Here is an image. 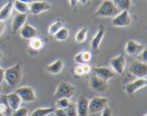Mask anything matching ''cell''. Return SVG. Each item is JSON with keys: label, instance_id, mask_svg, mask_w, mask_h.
Returning a JSON list of instances; mask_svg holds the SVG:
<instances>
[{"label": "cell", "instance_id": "ac0fdd59", "mask_svg": "<svg viewBox=\"0 0 147 116\" xmlns=\"http://www.w3.org/2000/svg\"><path fill=\"white\" fill-rule=\"evenodd\" d=\"M63 62L61 60H57L51 64L46 66V71L52 74H57L62 72L63 69Z\"/></svg>", "mask_w": 147, "mask_h": 116}, {"label": "cell", "instance_id": "8d00e7d4", "mask_svg": "<svg viewBox=\"0 0 147 116\" xmlns=\"http://www.w3.org/2000/svg\"><path fill=\"white\" fill-rule=\"evenodd\" d=\"M101 116H111V112L109 107H106L104 110L102 111Z\"/></svg>", "mask_w": 147, "mask_h": 116}, {"label": "cell", "instance_id": "4316f807", "mask_svg": "<svg viewBox=\"0 0 147 116\" xmlns=\"http://www.w3.org/2000/svg\"><path fill=\"white\" fill-rule=\"evenodd\" d=\"M68 30L66 28H64V27L60 29L56 34H54V37L55 38V40H58V41H65V40H66L68 38Z\"/></svg>", "mask_w": 147, "mask_h": 116}, {"label": "cell", "instance_id": "5bb4252c", "mask_svg": "<svg viewBox=\"0 0 147 116\" xmlns=\"http://www.w3.org/2000/svg\"><path fill=\"white\" fill-rule=\"evenodd\" d=\"M20 30V35L24 40H31L32 39L35 38L37 36V30L30 24H24Z\"/></svg>", "mask_w": 147, "mask_h": 116}, {"label": "cell", "instance_id": "7402d4cb", "mask_svg": "<svg viewBox=\"0 0 147 116\" xmlns=\"http://www.w3.org/2000/svg\"><path fill=\"white\" fill-rule=\"evenodd\" d=\"M0 112L6 116H11V114H12L13 111L10 108L9 105L7 103L6 95L3 96L0 101Z\"/></svg>", "mask_w": 147, "mask_h": 116}, {"label": "cell", "instance_id": "52a82bcc", "mask_svg": "<svg viewBox=\"0 0 147 116\" xmlns=\"http://www.w3.org/2000/svg\"><path fill=\"white\" fill-rule=\"evenodd\" d=\"M131 17L129 15V10H123L120 11L112 20V24L115 27H127L131 24Z\"/></svg>", "mask_w": 147, "mask_h": 116}, {"label": "cell", "instance_id": "9a60e30c", "mask_svg": "<svg viewBox=\"0 0 147 116\" xmlns=\"http://www.w3.org/2000/svg\"><path fill=\"white\" fill-rule=\"evenodd\" d=\"M94 72L97 77L100 79H103L105 81H108L114 77L113 72L106 67H96L94 69Z\"/></svg>", "mask_w": 147, "mask_h": 116}, {"label": "cell", "instance_id": "f546056e", "mask_svg": "<svg viewBox=\"0 0 147 116\" xmlns=\"http://www.w3.org/2000/svg\"><path fill=\"white\" fill-rule=\"evenodd\" d=\"M64 110L67 116H78L76 105L74 103H70L69 105L65 109H64Z\"/></svg>", "mask_w": 147, "mask_h": 116}, {"label": "cell", "instance_id": "e575fe53", "mask_svg": "<svg viewBox=\"0 0 147 116\" xmlns=\"http://www.w3.org/2000/svg\"><path fill=\"white\" fill-rule=\"evenodd\" d=\"M55 116H67L63 109H58L55 110Z\"/></svg>", "mask_w": 147, "mask_h": 116}, {"label": "cell", "instance_id": "1f68e13d", "mask_svg": "<svg viewBox=\"0 0 147 116\" xmlns=\"http://www.w3.org/2000/svg\"><path fill=\"white\" fill-rule=\"evenodd\" d=\"M28 112V109L26 107H19L12 112L11 116H27Z\"/></svg>", "mask_w": 147, "mask_h": 116}, {"label": "cell", "instance_id": "8992f818", "mask_svg": "<svg viewBox=\"0 0 147 116\" xmlns=\"http://www.w3.org/2000/svg\"><path fill=\"white\" fill-rule=\"evenodd\" d=\"M15 93L20 96L22 101H24L25 103H32L36 99L34 89L29 86L20 87L15 90Z\"/></svg>", "mask_w": 147, "mask_h": 116}, {"label": "cell", "instance_id": "ee69618b", "mask_svg": "<svg viewBox=\"0 0 147 116\" xmlns=\"http://www.w3.org/2000/svg\"><path fill=\"white\" fill-rule=\"evenodd\" d=\"M0 116H6V115H4V114H2V113H1V112H0Z\"/></svg>", "mask_w": 147, "mask_h": 116}, {"label": "cell", "instance_id": "ba28073f", "mask_svg": "<svg viewBox=\"0 0 147 116\" xmlns=\"http://www.w3.org/2000/svg\"><path fill=\"white\" fill-rule=\"evenodd\" d=\"M144 49L145 45L144 44H139L134 40H129L126 43L125 50L129 55L136 57L139 53L142 52Z\"/></svg>", "mask_w": 147, "mask_h": 116}, {"label": "cell", "instance_id": "484cf974", "mask_svg": "<svg viewBox=\"0 0 147 116\" xmlns=\"http://www.w3.org/2000/svg\"><path fill=\"white\" fill-rule=\"evenodd\" d=\"M43 46H44V42L40 38L35 37L34 39H32L30 42V47L33 50L38 51L42 48Z\"/></svg>", "mask_w": 147, "mask_h": 116}, {"label": "cell", "instance_id": "83f0119b", "mask_svg": "<svg viewBox=\"0 0 147 116\" xmlns=\"http://www.w3.org/2000/svg\"><path fill=\"white\" fill-rule=\"evenodd\" d=\"M64 24H63V21H57L55 23H53V24L50 25V27H49L48 32L50 35H54L61 28H63Z\"/></svg>", "mask_w": 147, "mask_h": 116}, {"label": "cell", "instance_id": "2e32d148", "mask_svg": "<svg viewBox=\"0 0 147 116\" xmlns=\"http://www.w3.org/2000/svg\"><path fill=\"white\" fill-rule=\"evenodd\" d=\"M27 18V14H21L19 13L14 17L12 21L13 32L16 33L23 27L26 22Z\"/></svg>", "mask_w": 147, "mask_h": 116}, {"label": "cell", "instance_id": "d6986e66", "mask_svg": "<svg viewBox=\"0 0 147 116\" xmlns=\"http://www.w3.org/2000/svg\"><path fill=\"white\" fill-rule=\"evenodd\" d=\"M13 4L9 1L2 8L0 9V20L5 21L9 19L12 15L13 12Z\"/></svg>", "mask_w": 147, "mask_h": 116}, {"label": "cell", "instance_id": "d4e9b609", "mask_svg": "<svg viewBox=\"0 0 147 116\" xmlns=\"http://www.w3.org/2000/svg\"><path fill=\"white\" fill-rule=\"evenodd\" d=\"M55 111L53 107H45V108H37L32 113L31 116H47Z\"/></svg>", "mask_w": 147, "mask_h": 116}, {"label": "cell", "instance_id": "603a6c76", "mask_svg": "<svg viewBox=\"0 0 147 116\" xmlns=\"http://www.w3.org/2000/svg\"><path fill=\"white\" fill-rule=\"evenodd\" d=\"M28 4H27V3L22 2V1H19V0H15L14 4H13V7L19 13L27 14L30 11V7H29Z\"/></svg>", "mask_w": 147, "mask_h": 116}, {"label": "cell", "instance_id": "8fae6325", "mask_svg": "<svg viewBox=\"0 0 147 116\" xmlns=\"http://www.w3.org/2000/svg\"><path fill=\"white\" fill-rule=\"evenodd\" d=\"M51 9V5L47 1H35L32 2L30 6V11L34 15H37Z\"/></svg>", "mask_w": 147, "mask_h": 116}, {"label": "cell", "instance_id": "7bdbcfd3", "mask_svg": "<svg viewBox=\"0 0 147 116\" xmlns=\"http://www.w3.org/2000/svg\"><path fill=\"white\" fill-rule=\"evenodd\" d=\"M1 57H2V52H1V50H0V60L1 59Z\"/></svg>", "mask_w": 147, "mask_h": 116}, {"label": "cell", "instance_id": "ffe728a7", "mask_svg": "<svg viewBox=\"0 0 147 116\" xmlns=\"http://www.w3.org/2000/svg\"><path fill=\"white\" fill-rule=\"evenodd\" d=\"M91 53L89 51H83L76 54L74 57V60L77 64H88L91 60Z\"/></svg>", "mask_w": 147, "mask_h": 116}, {"label": "cell", "instance_id": "f35d334b", "mask_svg": "<svg viewBox=\"0 0 147 116\" xmlns=\"http://www.w3.org/2000/svg\"><path fill=\"white\" fill-rule=\"evenodd\" d=\"M4 30H5V23H4V21L0 20V37L3 34Z\"/></svg>", "mask_w": 147, "mask_h": 116}, {"label": "cell", "instance_id": "836d02e7", "mask_svg": "<svg viewBox=\"0 0 147 116\" xmlns=\"http://www.w3.org/2000/svg\"><path fill=\"white\" fill-rule=\"evenodd\" d=\"M74 71H75V73H76V75H78V76L84 75V72H83L82 64H80V65L77 66V67L75 68Z\"/></svg>", "mask_w": 147, "mask_h": 116}, {"label": "cell", "instance_id": "74e56055", "mask_svg": "<svg viewBox=\"0 0 147 116\" xmlns=\"http://www.w3.org/2000/svg\"><path fill=\"white\" fill-rule=\"evenodd\" d=\"M4 72H5V70L0 67V84L2 83V82L4 80Z\"/></svg>", "mask_w": 147, "mask_h": 116}, {"label": "cell", "instance_id": "3957f363", "mask_svg": "<svg viewBox=\"0 0 147 116\" xmlns=\"http://www.w3.org/2000/svg\"><path fill=\"white\" fill-rule=\"evenodd\" d=\"M76 93V87L71 84L67 82H62L59 84L55 93L54 98H67L70 99L73 97Z\"/></svg>", "mask_w": 147, "mask_h": 116}, {"label": "cell", "instance_id": "bcb514c9", "mask_svg": "<svg viewBox=\"0 0 147 116\" xmlns=\"http://www.w3.org/2000/svg\"><path fill=\"white\" fill-rule=\"evenodd\" d=\"M144 116H147V115H145Z\"/></svg>", "mask_w": 147, "mask_h": 116}, {"label": "cell", "instance_id": "d6a6232c", "mask_svg": "<svg viewBox=\"0 0 147 116\" xmlns=\"http://www.w3.org/2000/svg\"><path fill=\"white\" fill-rule=\"evenodd\" d=\"M137 60L142 62H147V50L145 48L141 53H139L137 56Z\"/></svg>", "mask_w": 147, "mask_h": 116}, {"label": "cell", "instance_id": "277c9868", "mask_svg": "<svg viewBox=\"0 0 147 116\" xmlns=\"http://www.w3.org/2000/svg\"><path fill=\"white\" fill-rule=\"evenodd\" d=\"M108 100L103 97H94L89 101L88 113L95 114L103 111L106 107Z\"/></svg>", "mask_w": 147, "mask_h": 116}, {"label": "cell", "instance_id": "4fadbf2b", "mask_svg": "<svg viewBox=\"0 0 147 116\" xmlns=\"http://www.w3.org/2000/svg\"><path fill=\"white\" fill-rule=\"evenodd\" d=\"M147 84V80L144 78H139L138 80L129 83L126 86V91L128 94L132 95L137 91L139 89L146 87Z\"/></svg>", "mask_w": 147, "mask_h": 116}, {"label": "cell", "instance_id": "44dd1931", "mask_svg": "<svg viewBox=\"0 0 147 116\" xmlns=\"http://www.w3.org/2000/svg\"><path fill=\"white\" fill-rule=\"evenodd\" d=\"M105 34V30L103 26H100L99 28L98 31L96 35L93 37L91 42V47L93 50H98V47L100 46V42H101L103 38V36Z\"/></svg>", "mask_w": 147, "mask_h": 116}, {"label": "cell", "instance_id": "f1b7e54d", "mask_svg": "<svg viewBox=\"0 0 147 116\" xmlns=\"http://www.w3.org/2000/svg\"><path fill=\"white\" fill-rule=\"evenodd\" d=\"M88 29L83 28L78 31V32L76 35V40L78 43H82L85 42L87 38Z\"/></svg>", "mask_w": 147, "mask_h": 116}, {"label": "cell", "instance_id": "7a4b0ae2", "mask_svg": "<svg viewBox=\"0 0 147 116\" xmlns=\"http://www.w3.org/2000/svg\"><path fill=\"white\" fill-rule=\"evenodd\" d=\"M120 11L113 4V1L111 0H105L95 12V14L100 17H114Z\"/></svg>", "mask_w": 147, "mask_h": 116}, {"label": "cell", "instance_id": "cb8c5ba5", "mask_svg": "<svg viewBox=\"0 0 147 116\" xmlns=\"http://www.w3.org/2000/svg\"><path fill=\"white\" fill-rule=\"evenodd\" d=\"M113 3L117 9L121 11L123 10H129L130 8L131 1V0H113Z\"/></svg>", "mask_w": 147, "mask_h": 116}, {"label": "cell", "instance_id": "d590c367", "mask_svg": "<svg viewBox=\"0 0 147 116\" xmlns=\"http://www.w3.org/2000/svg\"><path fill=\"white\" fill-rule=\"evenodd\" d=\"M82 67H83V72H84V74H88L91 70V67L88 64H82Z\"/></svg>", "mask_w": 147, "mask_h": 116}, {"label": "cell", "instance_id": "ab89813d", "mask_svg": "<svg viewBox=\"0 0 147 116\" xmlns=\"http://www.w3.org/2000/svg\"><path fill=\"white\" fill-rule=\"evenodd\" d=\"M79 0H69L70 1V4L72 7H75L77 6Z\"/></svg>", "mask_w": 147, "mask_h": 116}, {"label": "cell", "instance_id": "7c38bea8", "mask_svg": "<svg viewBox=\"0 0 147 116\" xmlns=\"http://www.w3.org/2000/svg\"><path fill=\"white\" fill-rule=\"evenodd\" d=\"M88 104L89 100L87 97L80 96L76 105L78 116H88Z\"/></svg>", "mask_w": 147, "mask_h": 116}, {"label": "cell", "instance_id": "5b68a950", "mask_svg": "<svg viewBox=\"0 0 147 116\" xmlns=\"http://www.w3.org/2000/svg\"><path fill=\"white\" fill-rule=\"evenodd\" d=\"M129 70L130 73L139 78H144L147 75V64L139 60L132 62Z\"/></svg>", "mask_w": 147, "mask_h": 116}, {"label": "cell", "instance_id": "b9f144b4", "mask_svg": "<svg viewBox=\"0 0 147 116\" xmlns=\"http://www.w3.org/2000/svg\"><path fill=\"white\" fill-rule=\"evenodd\" d=\"M79 1H80V3H81L82 4H83V5H86V4L88 3V0H79Z\"/></svg>", "mask_w": 147, "mask_h": 116}, {"label": "cell", "instance_id": "6da1fadb", "mask_svg": "<svg viewBox=\"0 0 147 116\" xmlns=\"http://www.w3.org/2000/svg\"><path fill=\"white\" fill-rule=\"evenodd\" d=\"M22 77V71L19 64H15L12 67L5 70L4 80L9 87H14L20 82Z\"/></svg>", "mask_w": 147, "mask_h": 116}, {"label": "cell", "instance_id": "f6af8a7d", "mask_svg": "<svg viewBox=\"0 0 147 116\" xmlns=\"http://www.w3.org/2000/svg\"><path fill=\"white\" fill-rule=\"evenodd\" d=\"M1 84H0V93H1Z\"/></svg>", "mask_w": 147, "mask_h": 116}, {"label": "cell", "instance_id": "e0dca14e", "mask_svg": "<svg viewBox=\"0 0 147 116\" xmlns=\"http://www.w3.org/2000/svg\"><path fill=\"white\" fill-rule=\"evenodd\" d=\"M6 97H7V103H8L9 105L10 108L12 110V111H14L20 107L22 100L20 96L15 92L7 95H6Z\"/></svg>", "mask_w": 147, "mask_h": 116}, {"label": "cell", "instance_id": "4dcf8cb0", "mask_svg": "<svg viewBox=\"0 0 147 116\" xmlns=\"http://www.w3.org/2000/svg\"><path fill=\"white\" fill-rule=\"evenodd\" d=\"M70 103V100L67 98H60L57 99L56 102V106L58 109H65Z\"/></svg>", "mask_w": 147, "mask_h": 116}, {"label": "cell", "instance_id": "30bf717a", "mask_svg": "<svg viewBox=\"0 0 147 116\" xmlns=\"http://www.w3.org/2000/svg\"><path fill=\"white\" fill-rule=\"evenodd\" d=\"M90 86L92 90L96 92H104L108 88L107 81H105L103 79L99 78L96 75L91 77L90 80Z\"/></svg>", "mask_w": 147, "mask_h": 116}, {"label": "cell", "instance_id": "9c48e42d", "mask_svg": "<svg viewBox=\"0 0 147 116\" xmlns=\"http://www.w3.org/2000/svg\"><path fill=\"white\" fill-rule=\"evenodd\" d=\"M110 65L116 73L121 74L124 71L126 66V59L122 54L113 57L110 61Z\"/></svg>", "mask_w": 147, "mask_h": 116}, {"label": "cell", "instance_id": "60d3db41", "mask_svg": "<svg viewBox=\"0 0 147 116\" xmlns=\"http://www.w3.org/2000/svg\"><path fill=\"white\" fill-rule=\"evenodd\" d=\"M19 1H22V2L27 3V4H31L33 1V0H19Z\"/></svg>", "mask_w": 147, "mask_h": 116}]
</instances>
